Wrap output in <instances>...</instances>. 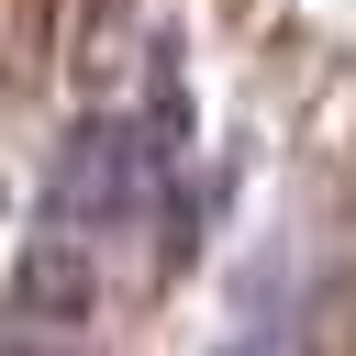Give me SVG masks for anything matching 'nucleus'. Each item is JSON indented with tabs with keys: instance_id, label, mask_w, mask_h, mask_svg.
Segmentation results:
<instances>
[{
	"instance_id": "1",
	"label": "nucleus",
	"mask_w": 356,
	"mask_h": 356,
	"mask_svg": "<svg viewBox=\"0 0 356 356\" xmlns=\"http://www.w3.org/2000/svg\"><path fill=\"white\" fill-rule=\"evenodd\" d=\"M134 189H145V134H122V122H78L67 156H56V211L111 222V211H134Z\"/></svg>"
}]
</instances>
